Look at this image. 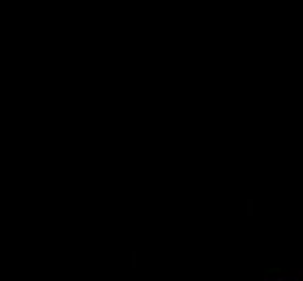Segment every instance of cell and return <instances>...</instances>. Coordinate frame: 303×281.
<instances>
[]
</instances>
